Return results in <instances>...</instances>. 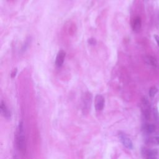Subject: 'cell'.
Listing matches in <instances>:
<instances>
[{"instance_id":"obj_7","label":"cell","mask_w":159,"mask_h":159,"mask_svg":"<svg viewBox=\"0 0 159 159\" xmlns=\"http://www.w3.org/2000/svg\"><path fill=\"white\" fill-rule=\"evenodd\" d=\"M145 62L148 65L152 66V67H156L158 66V62L157 59L151 55H147L144 57Z\"/></svg>"},{"instance_id":"obj_9","label":"cell","mask_w":159,"mask_h":159,"mask_svg":"<svg viewBox=\"0 0 159 159\" xmlns=\"http://www.w3.org/2000/svg\"><path fill=\"white\" fill-rule=\"evenodd\" d=\"M141 19L140 18V17H136L134 20L133 24H132V29H133V31L136 32H139L141 29Z\"/></svg>"},{"instance_id":"obj_13","label":"cell","mask_w":159,"mask_h":159,"mask_svg":"<svg viewBox=\"0 0 159 159\" xmlns=\"http://www.w3.org/2000/svg\"><path fill=\"white\" fill-rule=\"evenodd\" d=\"M158 92V88L153 87H152L150 90H149V95L150 97H154V96L157 94V93Z\"/></svg>"},{"instance_id":"obj_2","label":"cell","mask_w":159,"mask_h":159,"mask_svg":"<svg viewBox=\"0 0 159 159\" xmlns=\"http://www.w3.org/2000/svg\"><path fill=\"white\" fill-rule=\"evenodd\" d=\"M141 110L144 117L146 119H149L151 115V107L150 103L146 98L142 99Z\"/></svg>"},{"instance_id":"obj_3","label":"cell","mask_w":159,"mask_h":159,"mask_svg":"<svg viewBox=\"0 0 159 159\" xmlns=\"http://www.w3.org/2000/svg\"><path fill=\"white\" fill-rule=\"evenodd\" d=\"M104 98L101 95H97L95 99V107L96 111H100L104 108Z\"/></svg>"},{"instance_id":"obj_8","label":"cell","mask_w":159,"mask_h":159,"mask_svg":"<svg viewBox=\"0 0 159 159\" xmlns=\"http://www.w3.org/2000/svg\"><path fill=\"white\" fill-rule=\"evenodd\" d=\"M1 113L3 114L4 117L7 119H9L11 117V112L8 108L7 106L6 105L5 103L3 101L1 103Z\"/></svg>"},{"instance_id":"obj_10","label":"cell","mask_w":159,"mask_h":159,"mask_svg":"<svg viewBox=\"0 0 159 159\" xmlns=\"http://www.w3.org/2000/svg\"><path fill=\"white\" fill-rule=\"evenodd\" d=\"M142 131L146 134H152L155 131V127L154 124H146L143 125Z\"/></svg>"},{"instance_id":"obj_1","label":"cell","mask_w":159,"mask_h":159,"mask_svg":"<svg viewBox=\"0 0 159 159\" xmlns=\"http://www.w3.org/2000/svg\"><path fill=\"white\" fill-rule=\"evenodd\" d=\"M16 145L18 149L22 152H24L26 149V138L24 136V125L22 122L19 123V127L18 129L16 134Z\"/></svg>"},{"instance_id":"obj_6","label":"cell","mask_w":159,"mask_h":159,"mask_svg":"<svg viewBox=\"0 0 159 159\" xmlns=\"http://www.w3.org/2000/svg\"><path fill=\"white\" fill-rule=\"evenodd\" d=\"M66 54L65 51L63 50H60L56 57V60H55V64L57 65V67H61L62 65L63 64L64 60Z\"/></svg>"},{"instance_id":"obj_14","label":"cell","mask_w":159,"mask_h":159,"mask_svg":"<svg viewBox=\"0 0 159 159\" xmlns=\"http://www.w3.org/2000/svg\"><path fill=\"white\" fill-rule=\"evenodd\" d=\"M88 42L91 45H95L96 43V40L93 38H91L88 40Z\"/></svg>"},{"instance_id":"obj_12","label":"cell","mask_w":159,"mask_h":159,"mask_svg":"<svg viewBox=\"0 0 159 159\" xmlns=\"http://www.w3.org/2000/svg\"><path fill=\"white\" fill-rule=\"evenodd\" d=\"M146 143L150 145H159V137H153L148 138Z\"/></svg>"},{"instance_id":"obj_11","label":"cell","mask_w":159,"mask_h":159,"mask_svg":"<svg viewBox=\"0 0 159 159\" xmlns=\"http://www.w3.org/2000/svg\"><path fill=\"white\" fill-rule=\"evenodd\" d=\"M147 159H156L157 156V150H147L144 152Z\"/></svg>"},{"instance_id":"obj_4","label":"cell","mask_w":159,"mask_h":159,"mask_svg":"<svg viewBox=\"0 0 159 159\" xmlns=\"http://www.w3.org/2000/svg\"><path fill=\"white\" fill-rule=\"evenodd\" d=\"M119 139H120V140L124 147L129 149H132L133 148V144H132L131 140L125 134L120 133V134H119Z\"/></svg>"},{"instance_id":"obj_15","label":"cell","mask_w":159,"mask_h":159,"mask_svg":"<svg viewBox=\"0 0 159 159\" xmlns=\"http://www.w3.org/2000/svg\"><path fill=\"white\" fill-rule=\"evenodd\" d=\"M154 38L155 39V41H156L158 45L159 46V36H158V35H154Z\"/></svg>"},{"instance_id":"obj_5","label":"cell","mask_w":159,"mask_h":159,"mask_svg":"<svg viewBox=\"0 0 159 159\" xmlns=\"http://www.w3.org/2000/svg\"><path fill=\"white\" fill-rule=\"evenodd\" d=\"M91 99H92V96L91 93H86L83 99V110L85 111V112L88 111L90 109Z\"/></svg>"},{"instance_id":"obj_16","label":"cell","mask_w":159,"mask_h":159,"mask_svg":"<svg viewBox=\"0 0 159 159\" xmlns=\"http://www.w3.org/2000/svg\"><path fill=\"white\" fill-rule=\"evenodd\" d=\"M16 74H17V69H15L14 71H13V72L12 73V74H11V77H12V78H14V77L16 76Z\"/></svg>"}]
</instances>
